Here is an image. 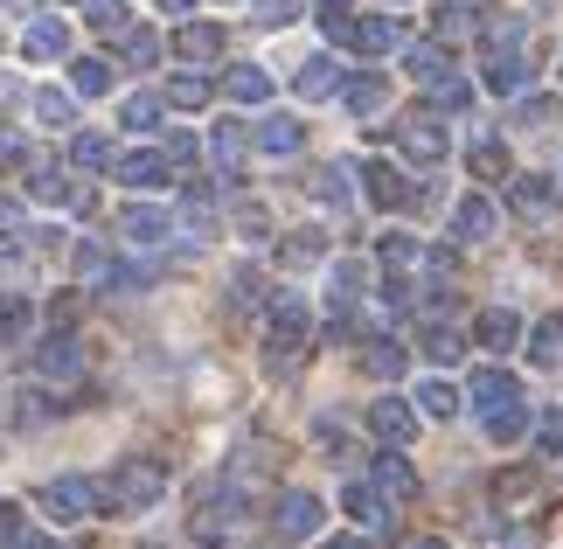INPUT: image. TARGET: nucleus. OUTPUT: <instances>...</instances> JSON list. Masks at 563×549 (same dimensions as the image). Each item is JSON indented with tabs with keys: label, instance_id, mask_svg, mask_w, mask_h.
<instances>
[{
	"label": "nucleus",
	"instance_id": "obj_1",
	"mask_svg": "<svg viewBox=\"0 0 563 549\" xmlns=\"http://www.w3.org/2000/svg\"><path fill=\"white\" fill-rule=\"evenodd\" d=\"M161 494H167V466L154 452L119 459V466L98 480V508L104 515H146V508H161Z\"/></svg>",
	"mask_w": 563,
	"mask_h": 549
},
{
	"label": "nucleus",
	"instance_id": "obj_2",
	"mask_svg": "<svg viewBox=\"0 0 563 549\" xmlns=\"http://www.w3.org/2000/svg\"><path fill=\"white\" fill-rule=\"evenodd\" d=\"M320 29H328V42H341V50H355V56H389V50H404V29L389 14H349V8H320Z\"/></svg>",
	"mask_w": 563,
	"mask_h": 549
},
{
	"label": "nucleus",
	"instance_id": "obj_3",
	"mask_svg": "<svg viewBox=\"0 0 563 549\" xmlns=\"http://www.w3.org/2000/svg\"><path fill=\"white\" fill-rule=\"evenodd\" d=\"M42 515L56 521V529H70V521L84 515H98V480H84V473H63V480H42Z\"/></svg>",
	"mask_w": 563,
	"mask_h": 549
},
{
	"label": "nucleus",
	"instance_id": "obj_4",
	"mask_svg": "<svg viewBox=\"0 0 563 549\" xmlns=\"http://www.w3.org/2000/svg\"><path fill=\"white\" fill-rule=\"evenodd\" d=\"M272 521H278V542H313L320 529H328V501L307 494V487H286L278 508H272Z\"/></svg>",
	"mask_w": 563,
	"mask_h": 549
},
{
	"label": "nucleus",
	"instance_id": "obj_5",
	"mask_svg": "<svg viewBox=\"0 0 563 549\" xmlns=\"http://www.w3.org/2000/svg\"><path fill=\"white\" fill-rule=\"evenodd\" d=\"M307 341H313L307 299H299V293H278V299H272V362H278V355H299Z\"/></svg>",
	"mask_w": 563,
	"mask_h": 549
},
{
	"label": "nucleus",
	"instance_id": "obj_6",
	"mask_svg": "<svg viewBox=\"0 0 563 549\" xmlns=\"http://www.w3.org/2000/svg\"><path fill=\"white\" fill-rule=\"evenodd\" d=\"M112 182H125V188H167V182H175V161H167V146H133V153L112 161Z\"/></svg>",
	"mask_w": 563,
	"mask_h": 549
},
{
	"label": "nucleus",
	"instance_id": "obj_7",
	"mask_svg": "<svg viewBox=\"0 0 563 549\" xmlns=\"http://www.w3.org/2000/svg\"><path fill=\"white\" fill-rule=\"evenodd\" d=\"M397 146H404V161H418V167H439L452 140H445V125L431 119V112H418V119H404V125H397Z\"/></svg>",
	"mask_w": 563,
	"mask_h": 549
},
{
	"label": "nucleus",
	"instance_id": "obj_8",
	"mask_svg": "<svg viewBox=\"0 0 563 549\" xmlns=\"http://www.w3.org/2000/svg\"><path fill=\"white\" fill-rule=\"evenodd\" d=\"M167 230H175V216L154 209V202H133V209H119V237L133 251H161L167 244Z\"/></svg>",
	"mask_w": 563,
	"mask_h": 549
},
{
	"label": "nucleus",
	"instance_id": "obj_9",
	"mask_svg": "<svg viewBox=\"0 0 563 549\" xmlns=\"http://www.w3.org/2000/svg\"><path fill=\"white\" fill-rule=\"evenodd\" d=\"M35 376L42 383H77L84 376V341L77 334H49L35 348Z\"/></svg>",
	"mask_w": 563,
	"mask_h": 549
},
{
	"label": "nucleus",
	"instance_id": "obj_10",
	"mask_svg": "<svg viewBox=\"0 0 563 549\" xmlns=\"http://www.w3.org/2000/svg\"><path fill=\"white\" fill-rule=\"evenodd\" d=\"M369 431L383 438V446H410V438H418V404H404V397H376L369 404Z\"/></svg>",
	"mask_w": 563,
	"mask_h": 549
},
{
	"label": "nucleus",
	"instance_id": "obj_11",
	"mask_svg": "<svg viewBox=\"0 0 563 549\" xmlns=\"http://www.w3.org/2000/svg\"><path fill=\"white\" fill-rule=\"evenodd\" d=\"M466 404L494 417V410H508V404H522V383L508 376V369H473V383H466Z\"/></svg>",
	"mask_w": 563,
	"mask_h": 549
},
{
	"label": "nucleus",
	"instance_id": "obj_12",
	"mask_svg": "<svg viewBox=\"0 0 563 549\" xmlns=\"http://www.w3.org/2000/svg\"><path fill=\"white\" fill-rule=\"evenodd\" d=\"M369 487H376L383 501H397V508H404V501H418V466H410V459H404L397 446H389V452H376Z\"/></svg>",
	"mask_w": 563,
	"mask_h": 549
},
{
	"label": "nucleus",
	"instance_id": "obj_13",
	"mask_svg": "<svg viewBox=\"0 0 563 549\" xmlns=\"http://www.w3.org/2000/svg\"><path fill=\"white\" fill-rule=\"evenodd\" d=\"M494 230H501V209H494L487 195H460V202H452V237H460V244H487Z\"/></svg>",
	"mask_w": 563,
	"mask_h": 549
},
{
	"label": "nucleus",
	"instance_id": "obj_14",
	"mask_svg": "<svg viewBox=\"0 0 563 549\" xmlns=\"http://www.w3.org/2000/svg\"><path fill=\"white\" fill-rule=\"evenodd\" d=\"M29 195H35V202H49V209H91V195L70 182V167H35L29 174Z\"/></svg>",
	"mask_w": 563,
	"mask_h": 549
},
{
	"label": "nucleus",
	"instance_id": "obj_15",
	"mask_svg": "<svg viewBox=\"0 0 563 549\" xmlns=\"http://www.w3.org/2000/svg\"><path fill=\"white\" fill-rule=\"evenodd\" d=\"M341 508H349V521L362 536H383L389 529V501L369 487V480H349V494H341Z\"/></svg>",
	"mask_w": 563,
	"mask_h": 549
},
{
	"label": "nucleus",
	"instance_id": "obj_16",
	"mask_svg": "<svg viewBox=\"0 0 563 549\" xmlns=\"http://www.w3.org/2000/svg\"><path fill=\"white\" fill-rule=\"evenodd\" d=\"M362 195H369L376 209H404L410 182H404V167H389V161H362Z\"/></svg>",
	"mask_w": 563,
	"mask_h": 549
},
{
	"label": "nucleus",
	"instance_id": "obj_17",
	"mask_svg": "<svg viewBox=\"0 0 563 549\" xmlns=\"http://www.w3.org/2000/svg\"><path fill=\"white\" fill-rule=\"evenodd\" d=\"M473 341H481L487 355H508V348H522V314H508V306H487V314L473 320Z\"/></svg>",
	"mask_w": 563,
	"mask_h": 549
},
{
	"label": "nucleus",
	"instance_id": "obj_18",
	"mask_svg": "<svg viewBox=\"0 0 563 549\" xmlns=\"http://www.w3.org/2000/svg\"><path fill=\"white\" fill-rule=\"evenodd\" d=\"M21 56H29V63H63V56H70V29H63L56 14L29 21V35H21Z\"/></svg>",
	"mask_w": 563,
	"mask_h": 549
},
{
	"label": "nucleus",
	"instance_id": "obj_19",
	"mask_svg": "<svg viewBox=\"0 0 563 549\" xmlns=\"http://www.w3.org/2000/svg\"><path fill=\"white\" fill-rule=\"evenodd\" d=\"M529 77H536V70H529L522 50H494V56H487V91H494V98H522Z\"/></svg>",
	"mask_w": 563,
	"mask_h": 549
},
{
	"label": "nucleus",
	"instance_id": "obj_20",
	"mask_svg": "<svg viewBox=\"0 0 563 549\" xmlns=\"http://www.w3.org/2000/svg\"><path fill=\"white\" fill-rule=\"evenodd\" d=\"M244 146H251V133L236 119H223L209 133V153H216V182H236V174H244Z\"/></svg>",
	"mask_w": 563,
	"mask_h": 549
},
{
	"label": "nucleus",
	"instance_id": "obj_21",
	"mask_svg": "<svg viewBox=\"0 0 563 549\" xmlns=\"http://www.w3.org/2000/svg\"><path fill=\"white\" fill-rule=\"evenodd\" d=\"M508 209L529 216V223H543V216L556 209V182H550V174H522V182L508 188Z\"/></svg>",
	"mask_w": 563,
	"mask_h": 549
},
{
	"label": "nucleus",
	"instance_id": "obj_22",
	"mask_svg": "<svg viewBox=\"0 0 563 549\" xmlns=\"http://www.w3.org/2000/svg\"><path fill=\"white\" fill-rule=\"evenodd\" d=\"M341 105H349L355 119H376L383 105H389V77H376V70H362V77H341Z\"/></svg>",
	"mask_w": 563,
	"mask_h": 549
},
{
	"label": "nucleus",
	"instance_id": "obj_23",
	"mask_svg": "<svg viewBox=\"0 0 563 549\" xmlns=\"http://www.w3.org/2000/svg\"><path fill=\"white\" fill-rule=\"evenodd\" d=\"M175 56L181 63H216V56H223V29H216V21H181V29H175Z\"/></svg>",
	"mask_w": 563,
	"mask_h": 549
},
{
	"label": "nucleus",
	"instance_id": "obj_24",
	"mask_svg": "<svg viewBox=\"0 0 563 549\" xmlns=\"http://www.w3.org/2000/svg\"><path fill=\"white\" fill-rule=\"evenodd\" d=\"M251 146H257V153H272V161H286V153L307 146V125H299V119H257Z\"/></svg>",
	"mask_w": 563,
	"mask_h": 549
},
{
	"label": "nucleus",
	"instance_id": "obj_25",
	"mask_svg": "<svg viewBox=\"0 0 563 549\" xmlns=\"http://www.w3.org/2000/svg\"><path fill=\"white\" fill-rule=\"evenodd\" d=\"M328 299H334V306H362V299H369V265H362V257H334Z\"/></svg>",
	"mask_w": 563,
	"mask_h": 549
},
{
	"label": "nucleus",
	"instance_id": "obj_26",
	"mask_svg": "<svg viewBox=\"0 0 563 549\" xmlns=\"http://www.w3.org/2000/svg\"><path fill=\"white\" fill-rule=\"evenodd\" d=\"M404 70L431 91L439 77H452V50H445V42H410V50H404Z\"/></svg>",
	"mask_w": 563,
	"mask_h": 549
},
{
	"label": "nucleus",
	"instance_id": "obj_27",
	"mask_svg": "<svg viewBox=\"0 0 563 549\" xmlns=\"http://www.w3.org/2000/svg\"><path fill=\"white\" fill-rule=\"evenodd\" d=\"M292 91L299 98H334L341 91V63L334 56H307V63H299V77H292Z\"/></svg>",
	"mask_w": 563,
	"mask_h": 549
},
{
	"label": "nucleus",
	"instance_id": "obj_28",
	"mask_svg": "<svg viewBox=\"0 0 563 549\" xmlns=\"http://www.w3.org/2000/svg\"><path fill=\"white\" fill-rule=\"evenodd\" d=\"M29 105H35V119L49 125V133H70V125H77V91H56V84H42Z\"/></svg>",
	"mask_w": 563,
	"mask_h": 549
},
{
	"label": "nucleus",
	"instance_id": "obj_29",
	"mask_svg": "<svg viewBox=\"0 0 563 549\" xmlns=\"http://www.w3.org/2000/svg\"><path fill=\"white\" fill-rule=\"evenodd\" d=\"M216 91H209V77L202 70H181V77H167V91H161V105L167 112H202Z\"/></svg>",
	"mask_w": 563,
	"mask_h": 549
},
{
	"label": "nucleus",
	"instance_id": "obj_30",
	"mask_svg": "<svg viewBox=\"0 0 563 549\" xmlns=\"http://www.w3.org/2000/svg\"><path fill=\"white\" fill-rule=\"evenodd\" d=\"M362 369H369L376 383H397L404 369H410V348H404V341H383V334H376L369 348H362Z\"/></svg>",
	"mask_w": 563,
	"mask_h": 549
},
{
	"label": "nucleus",
	"instance_id": "obj_31",
	"mask_svg": "<svg viewBox=\"0 0 563 549\" xmlns=\"http://www.w3.org/2000/svg\"><path fill=\"white\" fill-rule=\"evenodd\" d=\"M460 404H466L460 383H445V376H424L418 383V417H460Z\"/></svg>",
	"mask_w": 563,
	"mask_h": 549
},
{
	"label": "nucleus",
	"instance_id": "obj_32",
	"mask_svg": "<svg viewBox=\"0 0 563 549\" xmlns=\"http://www.w3.org/2000/svg\"><path fill=\"white\" fill-rule=\"evenodd\" d=\"M119 153H112V140L104 133H70V174H104Z\"/></svg>",
	"mask_w": 563,
	"mask_h": 549
},
{
	"label": "nucleus",
	"instance_id": "obj_33",
	"mask_svg": "<svg viewBox=\"0 0 563 549\" xmlns=\"http://www.w3.org/2000/svg\"><path fill=\"white\" fill-rule=\"evenodd\" d=\"M223 98H236V105H265V98H272V70H257V63H236V70L223 77Z\"/></svg>",
	"mask_w": 563,
	"mask_h": 549
},
{
	"label": "nucleus",
	"instance_id": "obj_34",
	"mask_svg": "<svg viewBox=\"0 0 563 549\" xmlns=\"http://www.w3.org/2000/svg\"><path fill=\"white\" fill-rule=\"evenodd\" d=\"M320 257H328V230H299V237L278 244V265L286 272H307V265H320Z\"/></svg>",
	"mask_w": 563,
	"mask_h": 549
},
{
	"label": "nucleus",
	"instance_id": "obj_35",
	"mask_svg": "<svg viewBox=\"0 0 563 549\" xmlns=\"http://www.w3.org/2000/svg\"><path fill=\"white\" fill-rule=\"evenodd\" d=\"M418 348H424V362H460V348H466V334L460 327H445V320H424V334H418Z\"/></svg>",
	"mask_w": 563,
	"mask_h": 549
},
{
	"label": "nucleus",
	"instance_id": "obj_36",
	"mask_svg": "<svg viewBox=\"0 0 563 549\" xmlns=\"http://www.w3.org/2000/svg\"><path fill=\"white\" fill-rule=\"evenodd\" d=\"M29 327H35V306L21 299V293H0V348L29 341Z\"/></svg>",
	"mask_w": 563,
	"mask_h": 549
},
{
	"label": "nucleus",
	"instance_id": "obj_37",
	"mask_svg": "<svg viewBox=\"0 0 563 549\" xmlns=\"http://www.w3.org/2000/svg\"><path fill=\"white\" fill-rule=\"evenodd\" d=\"M70 91L77 98H104V91H112V63H104V56H77L70 63Z\"/></svg>",
	"mask_w": 563,
	"mask_h": 549
},
{
	"label": "nucleus",
	"instance_id": "obj_38",
	"mask_svg": "<svg viewBox=\"0 0 563 549\" xmlns=\"http://www.w3.org/2000/svg\"><path fill=\"white\" fill-rule=\"evenodd\" d=\"M349 174H355L349 161L320 167V174H313V195H320V202H328V209H349V202H355V182H349Z\"/></svg>",
	"mask_w": 563,
	"mask_h": 549
},
{
	"label": "nucleus",
	"instance_id": "obj_39",
	"mask_svg": "<svg viewBox=\"0 0 563 549\" xmlns=\"http://www.w3.org/2000/svg\"><path fill=\"white\" fill-rule=\"evenodd\" d=\"M161 112H167V105H161L154 91H133V98L119 105V125H125V133H154V125H161Z\"/></svg>",
	"mask_w": 563,
	"mask_h": 549
},
{
	"label": "nucleus",
	"instance_id": "obj_40",
	"mask_svg": "<svg viewBox=\"0 0 563 549\" xmlns=\"http://www.w3.org/2000/svg\"><path fill=\"white\" fill-rule=\"evenodd\" d=\"M529 362H536V369H563V320L529 327Z\"/></svg>",
	"mask_w": 563,
	"mask_h": 549
},
{
	"label": "nucleus",
	"instance_id": "obj_41",
	"mask_svg": "<svg viewBox=\"0 0 563 549\" xmlns=\"http://www.w3.org/2000/svg\"><path fill=\"white\" fill-rule=\"evenodd\" d=\"M70 265H77V285H104V278H112V251L84 237V244L70 251Z\"/></svg>",
	"mask_w": 563,
	"mask_h": 549
},
{
	"label": "nucleus",
	"instance_id": "obj_42",
	"mask_svg": "<svg viewBox=\"0 0 563 549\" xmlns=\"http://www.w3.org/2000/svg\"><path fill=\"white\" fill-rule=\"evenodd\" d=\"M431 112H473V84L460 70L439 77V84H431Z\"/></svg>",
	"mask_w": 563,
	"mask_h": 549
},
{
	"label": "nucleus",
	"instance_id": "obj_43",
	"mask_svg": "<svg viewBox=\"0 0 563 549\" xmlns=\"http://www.w3.org/2000/svg\"><path fill=\"white\" fill-rule=\"evenodd\" d=\"M487 438H494V446H515V438H529V404L494 410V417H487Z\"/></svg>",
	"mask_w": 563,
	"mask_h": 549
},
{
	"label": "nucleus",
	"instance_id": "obj_44",
	"mask_svg": "<svg viewBox=\"0 0 563 549\" xmlns=\"http://www.w3.org/2000/svg\"><path fill=\"white\" fill-rule=\"evenodd\" d=\"M466 161H473V174H481V182H501V174H508V146H501V140H473Z\"/></svg>",
	"mask_w": 563,
	"mask_h": 549
},
{
	"label": "nucleus",
	"instance_id": "obj_45",
	"mask_svg": "<svg viewBox=\"0 0 563 549\" xmlns=\"http://www.w3.org/2000/svg\"><path fill=\"white\" fill-rule=\"evenodd\" d=\"M230 299H236V306H272V278L244 265V272H236V278H230Z\"/></svg>",
	"mask_w": 563,
	"mask_h": 549
},
{
	"label": "nucleus",
	"instance_id": "obj_46",
	"mask_svg": "<svg viewBox=\"0 0 563 549\" xmlns=\"http://www.w3.org/2000/svg\"><path fill=\"white\" fill-rule=\"evenodd\" d=\"M161 50H167V42H161L154 29H125V63H133V70H146V63H161Z\"/></svg>",
	"mask_w": 563,
	"mask_h": 549
},
{
	"label": "nucleus",
	"instance_id": "obj_47",
	"mask_svg": "<svg viewBox=\"0 0 563 549\" xmlns=\"http://www.w3.org/2000/svg\"><path fill=\"white\" fill-rule=\"evenodd\" d=\"M529 438H536V452H563V410H543L529 425Z\"/></svg>",
	"mask_w": 563,
	"mask_h": 549
},
{
	"label": "nucleus",
	"instance_id": "obj_48",
	"mask_svg": "<svg viewBox=\"0 0 563 549\" xmlns=\"http://www.w3.org/2000/svg\"><path fill=\"white\" fill-rule=\"evenodd\" d=\"M418 257H424V251H418V237H404V230H397V237H383V265L410 272V265H418Z\"/></svg>",
	"mask_w": 563,
	"mask_h": 549
},
{
	"label": "nucleus",
	"instance_id": "obj_49",
	"mask_svg": "<svg viewBox=\"0 0 563 549\" xmlns=\"http://www.w3.org/2000/svg\"><path fill=\"white\" fill-rule=\"evenodd\" d=\"M236 237H244V244H265V237H272V216L257 209V202H244V209H236Z\"/></svg>",
	"mask_w": 563,
	"mask_h": 549
},
{
	"label": "nucleus",
	"instance_id": "obj_50",
	"mask_svg": "<svg viewBox=\"0 0 563 549\" xmlns=\"http://www.w3.org/2000/svg\"><path fill=\"white\" fill-rule=\"evenodd\" d=\"M522 35H529V21H522V14H501V21H487V42H494V50H515Z\"/></svg>",
	"mask_w": 563,
	"mask_h": 549
},
{
	"label": "nucleus",
	"instance_id": "obj_51",
	"mask_svg": "<svg viewBox=\"0 0 563 549\" xmlns=\"http://www.w3.org/2000/svg\"><path fill=\"white\" fill-rule=\"evenodd\" d=\"M299 21V0H257V29H286Z\"/></svg>",
	"mask_w": 563,
	"mask_h": 549
},
{
	"label": "nucleus",
	"instance_id": "obj_52",
	"mask_svg": "<svg viewBox=\"0 0 563 549\" xmlns=\"http://www.w3.org/2000/svg\"><path fill=\"white\" fill-rule=\"evenodd\" d=\"M84 14L98 21V29H125V0H77Z\"/></svg>",
	"mask_w": 563,
	"mask_h": 549
},
{
	"label": "nucleus",
	"instance_id": "obj_53",
	"mask_svg": "<svg viewBox=\"0 0 563 549\" xmlns=\"http://www.w3.org/2000/svg\"><path fill=\"white\" fill-rule=\"evenodd\" d=\"M0 167H29V140L14 125H0Z\"/></svg>",
	"mask_w": 563,
	"mask_h": 549
},
{
	"label": "nucleus",
	"instance_id": "obj_54",
	"mask_svg": "<svg viewBox=\"0 0 563 549\" xmlns=\"http://www.w3.org/2000/svg\"><path fill=\"white\" fill-rule=\"evenodd\" d=\"M29 536V521H21V501H0V549Z\"/></svg>",
	"mask_w": 563,
	"mask_h": 549
},
{
	"label": "nucleus",
	"instance_id": "obj_55",
	"mask_svg": "<svg viewBox=\"0 0 563 549\" xmlns=\"http://www.w3.org/2000/svg\"><path fill=\"white\" fill-rule=\"evenodd\" d=\"M439 35H445V42H460V35H473V14H460V8H445V14H439Z\"/></svg>",
	"mask_w": 563,
	"mask_h": 549
},
{
	"label": "nucleus",
	"instance_id": "obj_56",
	"mask_svg": "<svg viewBox=\"0 0 563 549\" xmlns=\"http://www.w3.org/2000/svg\"><path fill=\"white\" fill-rule=\"evenodd\" d=\"M167 161H175V167H195V140L175 133V140H167Z\"/></svg>",
	"mask_w": 563,
	"mask_h": 549
},
{
	"label": "nucleus",
	"instance_id": "obj_57",
	"mask_svg": "<svg viewBox=\"0 0 563 549\" xmlns=\"http://www.w3.org/2000/svg\"><path fill=\"white\" fill-rule=\"evenodd\" d=\"M8 549H56V536H21V542H8Z\"/></svg>",
	"mask_w": 563,
	"mask_h": 549
},
{
	"label": "nucleus",
	"instance_id": "obj_58",
	"mask_svg": "<svg viewBox=\"0 0 563 549\" xmlns=\"http://www.w3.org/2000/svg\"><path fill=\"white\" fill-rule=\"evenodd\" d=\"M320 549H369L362 536H334V542H320Z\"/></svg>",
	"mask_w": 563,
	"mask_h": 549
},
{
	"label": "nucleus",
	"instance_id": "obj_59",
	"mask_svg": "<svg viewBox=\"0 0 563 549\" xmlns=\"http://www.w3.org/2000/svg\"><path fill=\"white\" fill-rule=\"evenodd\" d=\"M404 549H445V542L439 536H418V542H404Z\"/></svg>",
	"mask_w": 563,
	"mask_h": 549
},
{
	"label": "nucleus",
	"instance_id": "obj_60",
	"mask_svg": "<svg viewBox=\"0 0 563 549\" xmlns=\"http://www.w3.org/2000/svg\"><path fill=\"white\" fill-rule=\"evenodd\" d=\"M161 8H167V14H188V8H195V0H161Z\"/></svg>",
	"mask_w": 563,
	"mask_h": 549
},
{
	"label": "nucleus",
	"instance_id": "obj_61",
	"mask_svg": "<svg viewBox=\"0 0 563 549\" xmlns=\"http://www.w3.org/2000/svg\"><path fill=\"white\" fill-rule=\"evenodd\" d=\"M320 8H349V0H320Z\"/></svg>",
	"mask_w": 563,
	"mask_h": 549
}]
</instances>
